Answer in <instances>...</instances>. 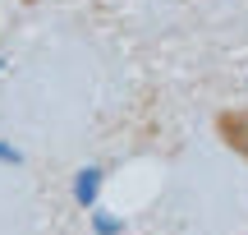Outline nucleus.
<instances>
[{
  "instance_id": "1",
  "label": "nucleus",
  "mask_w": 248,
  "mask_h": 235,
  "mask_svg": "<svg viewBox=\"0 0 248 235\" xmlns=\"http://www.w3.org/2000/svg\"><path fill=\"white\" fill-rule=\"evenodd\" d=\"M216 134L230 152H239L248 162V106H234V111H221L216 116Z\"/></svg>"
}]
</instances>
